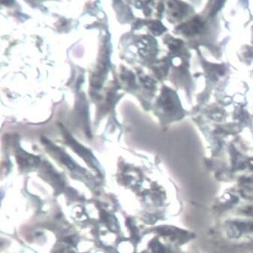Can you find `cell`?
<instances>
[{
	"instance_id": "cell-1",
	"label": "cell",
	"mask_w": 253,
	"mask_h": 253,
	"mask_svg": "<svg viewBox=\"0 0 253 253\" xmlns=\"http://www.w3.org/2000/svg\"><path fill=\"white\" fill-rule=\"evenodd\" d=\"M245 212V214H247L253 216V206H250L246 208L245 212Z\"/></svg>"
}]
</instances>
